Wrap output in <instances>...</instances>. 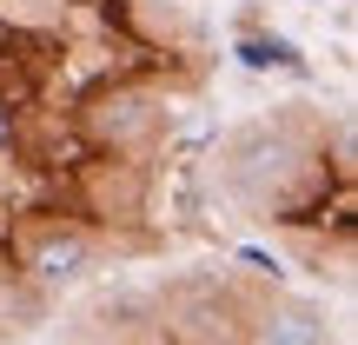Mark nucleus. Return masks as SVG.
Masks as SVG:
<instances>
[{
    "label": "nucleus",
    "mask_w": 358,
    "mask_h": 345,
    "mask_svg": "<svg viewBox=\"0 0 358 345\" xmlns=\"http://www.w3.org/2000/svg\"><path fill=\"white\" fill-rule=\"evenodd\" d=\"M34 266H40V279H47V286H73L80 272H87V239H47L34 253Z\"/></svg>",
    "instance_id": "f257e3e1"
},
{
    "label": "nucleus",
    "mask_w": 358,
    "mask_h": 345,
    "mask_svg": "<svg viewBox=\"0 0 358 345\" xmlns=\"http://www.w3.org/2000/svg\"><path fill=\"white\" fill-rule=\"evenodd\" d=\"M245 66H299V53L285 47V40H245Z\"/></svg>",
    "instance_id": "7ed1b4c3"
},
{
    "label": "nucleus",
    "mask_w": 358,
    "mask_h": 345,
    "mask_svg": "<svg viewBox=\"0 0 358 345\" xmlns=\"http://www.w3.org/2000/svg\"><path fill=\"white\" fill-rule=\"evenodd\" d=\"M266 345H325V325L312 312H279L266 325Z\"/></svg>",
    "instance_id": "f03ea898"
}]
</instances>
